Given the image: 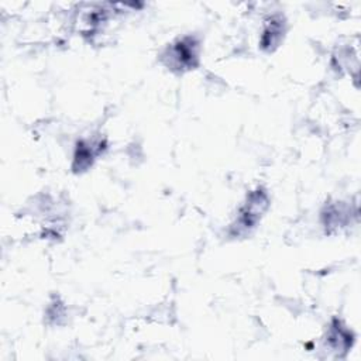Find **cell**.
<instances>
[{
  "mask_svg": "<svg viewBox=\"0 0 361 361\" xmlns=\"http://www.w3.org/2000/svg\"><path fill=\"white\" fill-rule=\"evenodd\" d=\"M197 49L199 45L195 42L193 38H185L179 41L172 48V59L182 68H192L196 65L197 61Z\"/></svg>",
  "mask_w": 361,
  "mask_h": 361,
  "instance_id": "1",
  "label": "cell"
}]
</instances>
